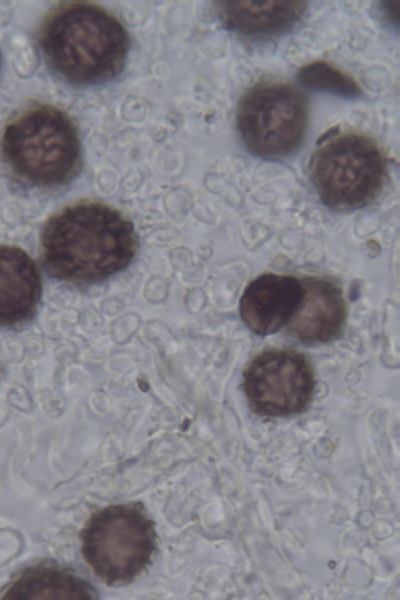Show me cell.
I'll return each instance as SVG.
<instances>
[{
  "label": "cell",
  "instance_id": "obj_12",
  "mask_svg": "<svg viewBox=\"0 0 400 600\" xmlns=\"http://www.w3.org/2000/svg\"><path fill=\"white\" fill-rule=\"evenodd\" d=\"M97 593L87 581L57 566L39 564L20 572L4 589L2 599H93Z\"/></svg>",
  "mask_w": 400,
  "mask_h": 600
},
{
  "label": "cell",
  "instance_id": "obj_11",
  "mask_svg": "<svg viewBox=\"0 0 400 600\" xmlns=\"http://www.w3.org/2000/svg\"><path fill=\"white\" fill-rule=\"evenodd\" d=\"M222 20L234 31L251 37L276 36L303 16L304 1H218Z\"/></svg>",
  "mask_w": 400,
  "mask_h": 600
},
{
  "label": "cell",
  "instance_id": "obj_9",
  "mask_svg": "<svg viewBox=\"0 0 400 600\" xmlns=\"http://www.w3.org/2000/svg\"><path fill=\"white\" fill-rule=\"evenodd\" d=\"M300 281L303 298L287 323L288 332L307 343L334 339L341 332L346 317L342 289L322 277H306Z\"/></svg>",
  "mask_w": 400,
  "mask_h": 600
},
{
  "label": "cell",
  "instance_id": "obj_15",
  "mask_svg": "<svg viewBox=\"0 0 400 600\" xmlns=\"http://www.w3.org/2000/svg\"><path fill=\"white\" fill-rule=\"evenodd\" d=\"M1 59V58H0Z\"/></svg>",
  "mask_w": 400,
  "mask_h": 600
},
{
  "label": "cell",
  "instance_id": "obj_2",
  "mask_svg": "<svg viewBox=\"0 0 400 600\" xmlns=\"http://www.w3.org/2000/svg\"><path fill=\"white\" fill-rule=\"evenodd\" d=\"M38 41L47 63L75 84L107 81L120 73L130 40L123 24L104 8L64 5L43 23Z\"/></svg>",
  "mask_w": 400,
  "mask_h": 600
},
{
  "label": "cell",
  "instance_id": "obj_10",
  "mask_svg": "<svg viewBox=\"0 0 400 600\" xmlns=\"http://www.w3.org/2000/svg\"><path fill=\"white\" fill-rule=\"evenodd\" d=\"M41 293L40 272L31 256L19 247L0 245V327L28 322Z\"/></svg>",
  "mask_w": 400,
  "mask_h": 600
},
{
  "label": "cell",
  "instance_id": "obj_5",
  "mask_svg": "<svg viewBox=\"0 0 400 600\" xmlns=\"http://www.w3.org/2000/svg\"><path fill=\"white\" fill-rule=\"evenodd\" d=\"M382 150L369 137L346 133L319 148L311 176L321 201L336 210H353L373 201L386 179Z\"/></svg>",
  "mask_w": 400,
  "mask_h": 600
},
{
  "label": "cell",
  "instance_id": "obj_7",
  "mask_svg": "<svg viewBox=\"0 0 400 600\" xmlns=\"http://www.w3.org/2000/svg\"><path fill=\"white\" fill-rule=\"evenodd\" d=\"M243 389L253 410L264 416L301 412L310 402L315 378L309 360L290 349L255 356L243 373Z\"/></svg>",
  "mask_w": 400,
  "mask_h": 600
},
{
  "label": "cell",
  "instance_id": "obj_1",
  "mask_svg": "<svg viewBox=\"0 0 400 600\" xmlns=\"http://www.w3.org/2000/svg\"><path fill=\"white\" fill-rule=\"evenodd\" d=\"M137 249L133 223L96 201L64 207L47 220L41 234L47 272L74 284L98 283L115 275L132 262Z\"/></svg>",
  "mask_w": 400,
  "mask_h": 600
},
{
  "label": "cell",
  "instance_id": "obj_8",
  "mask_svg": "<svg viewBox=\"0 0 400 600\" xmlns=\"http://www.w3.org/2000/svg\"><path fill=\"white\" fill-rule=\"evenodd\" d=\"M303 298L301 281L265 273L245 288L239 305L242 320L256 334L268 335L287 325Z\"/></svg>",
  "mask_w": 400,
  "mask_h": 600
},
{
  "label": "cell",
  "instance_id": "obj_14",
  "mask_svg": "<svg viewBox=\"0 0 400 600\" xmlns=\"http://www.w3.org/2000/svg\"><path fill=\"white\" fill-rule=\"evenodd\" d=\"M399 2L398 1H389V2H383L382 7H383V13L387 16V18L389 19V21L394 22L396 25H398V19H399V12H398V7H399Z\"/></svg>",
  "mask_w": 400,
  "mask_h": 600
},
{
  "label": "cell",
  "instance_id": "obj_13",
  "mask_svg": "<svg viewBox=\"0 0 400 600\" xmlns=\"http://www.w3.org/2000/svg\"><path fill=\"white\" fill-rule=\"evenodd\" d=\"M298 79L308 88L342 96L354 97L361 92L352 77L325 61H315L303 66L298 71Z\"/></svg>",
  "mask_w": 400,
  "mask_h": 600
},
{
  "label": "cell",
  "instance_id": "obj_3",
  "mask_svg": "<svg viewBox=\"0 0 400 600\" xmlns=\"http://www.w3.org/2000/svg\"><path fill=\"white\" fill-rule=\"evenodd\" d=\"M1 152L19 178L41 187L70 181L81 162V145L69 117L51 105L23 112L4 129Z\"/></svg>",
  "mask_w": 400,
  "mask_h": 600
},
{
  "label": "cell",
  "instance_id": "obj_4",
  "mask_svg": "<svg viewBox=\"0 0 400 600\" xmlns=\"http://www.w3.org/2000/svg\"><path fill=\"white\" fill-rule=\"evenodd\" d=\"M81 552L108 585L134 580L156 550L153 521L140 503L112 505L91 515L81 535Z\"/></svg>",
  "mask_w": 400,
  "mask_h": 600
},
{
  "label": "cell",
  "instance_id": "obj_6",
  "mask_svg": "<svg viewBox=\"0 0 400 600\" xmlns=\"http://www.w3.org/2000/svg\"><path fill=\"white\" fill-rule=\"evenodd\" d=\"M237 127L243 143L260 156H283L302 142L308 119L305 95L295 86L260 82L241 97Z\"/></svg>",
  "mask_w": 400,
  "mask_h": 600
}]
</instances>
